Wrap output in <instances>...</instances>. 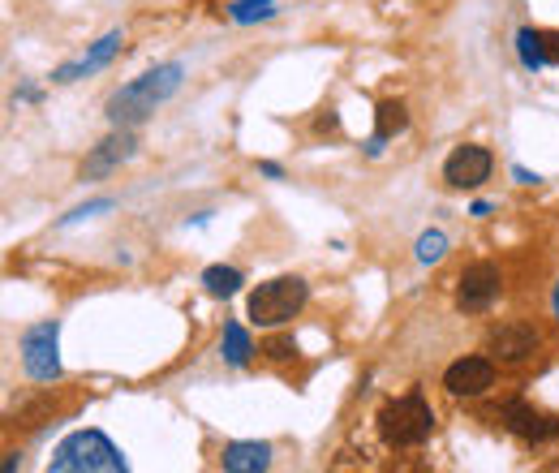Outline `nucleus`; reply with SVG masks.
Segmentation results:
<instances>
[{"instance_id":"f257e3e1","label":"nucleus","mask_w":559,"mask_h":473,"mask_svg":"<svg viewBox=\"0 0 559 473\" xmlns=\"http://www.w3.org/2000/svg\"><path fill=\"white\" fill-rule=\"evenodd\" d=\"M181 78H185V69L177 61H168V65L147 69V74L134 78V82H125L121 91L108 99V108H104L112 129H134V125H142L155 108L168 104V99L181 91Z\"/></svg>"},{"instance_id":"f03ea898","label":"nucleus","mask_w":559,"mask_h":473,"mask_svg":"<svg viewBox=\"0 0 559 473\" xmlns=\"http://www.w3.org/2000/svg\"><path fill=\"white\" fill-rule=\"evenodd\" d=\"M129 461L104 430H74L69 439L56 443L48 473H125Z\"/></svg>"},{"instance_id":"7ed1b4c3","label":"nucleus","mask_w":559,"mask_h":473,"mask_svg":"<svg viewBox=\"0 0 559 473\" xmlns=\"http://www.w3.org/2000/svg\"><path fill=\"white\" fill-rule=\"evenodd\" d=\"M375 422H379V439L387 448H422V443L435 435V409L426 405L422 392L387 400Z\"/></svg>"},{"instance_id":"20e7f679","label":"nucleus","mask_w":559,"mask_h":473,"mask_svg":"<svg viewBox=\"0 0 559 473\" xmlns=\"http://www.w3.org/2000/svg\"><path fill=\"white\" fill-rule=\"evenodd\" d=\"M310 301V284L301 276H276L267 284H258V289L250 293L246 301V314L254 327H284L293 323L301 310H306Z\"/></svg>"},{"instance_id":"39448f33","label":"nucleus","mask_w":559,"mask_h":473,"mask_svg":"<svg viewBox=\"0 0 559 473\" xmlns=\"http://www.w3.org/2000/svg\"><path fill=\"white\" fill-rule=\"evenodd\" d=\"M22 370L39 383H56L65 375V366H61V323L56 319H43V323L22 332Z\"/></svg>"},{"instance_id":"423d86ee","label":"nucleus","mask_w":559,"mask_h":473,"mask_svg":"<svg viewBox=\"0 0 559 473\" xmlns=\"http://www.w3.org/2000/svg\"><path fill=\"white\" fill-rule=\"evenodd\" d=\"M504 293V276L495 263H469L456 280V310L461 314H486Z\"/></svg>"},{"instance_id":"0eeeda50","label":"nucleus","mask_w":559,"mask_h":473,"mask_svg":"<svg viewBox=\"0 0 559 473\" xmlns=\"http://www.w3.org/2000/svg\"><path fill=\"white\" fill-rule=\"evenodd\" d=\"M538 349V327L525 323V319H508V323H495L486 332V353L504 366H516V362H529Z\"/></svg>"},{"instance_id":"6e6552de","label":"nucleus","mask_w":559,"mask_h":473,"mask_svg":"<svg viewBox=\"0 0 559 473\" xmlns=\"http://www.w3.org/2000/svg\"><path fill=\"white\" fill-rule=\"evenodd\" d=\"M495 168V155L478 147V142H461L448 160H443V181L452 185V190H478V185L491 177Z\"/></svg>"},{"instance_id":"1a4fd4ad","label":"nucleus","mask_w":559,"mask_h":473,"mask_svg":"<svg viewBox=\"0 0 559 473\" xmlns=\"http://www.w3.org/2000/svg\"><path fill=\"white\" fill-rule=\"evenodd\" d=\"M443 387L456 400H473L486 396L495 387V357H456V362L443 370Z\"/></svg>"},{"instance_id":"9d476101","label":"nucleus","mask_w":559,"mask_h":473,"mask_svg":"<svg viewBox=\"0 0 559 473\" xmlns=\"http://www.w3.org/2000/svg\"><path fill=\"white\" fill-rule=\"evenodd\" d=\"M499 422H504L521 443H551V439H559V418H551V413H542L534 405H525V400H508V405L499 409Z\"/></svg>"},{"instance_id":"9b49d317","label":"nucleus","mask_w":559,"mask_h":473,"mask_svg":"<svg viewBox=\"0 0 559 473\" xmlns=\"http://www.w3.org/2000/svg\"><path fill=\"white\" fill-rule=\"evenodd\" d=\"M138 155V134L134 129H112V134L99 142V147L86 155L82 164V181H95V177H108V172H117L121 164H129Z\"/></svg>"},{"instance_id":"f8f14e48","label":"nucleus","mask_w":559,"mask_h":473,"mask_svg":"<svg viewBox=\"0 0 559 473\" xmlns=\"http://www.w3.org/2000/svg\"><path fill=\"white\" fill-rule=\"evenodd\" d=\"M121 48H125V35L121 31H108L99 43H91V52H86L82 61H69V65L56 69L52 82L56 86H69V82H78V78H91V74H99V69H108L112 61H117Z\"/></svg>"},{"instance_id":"ddd939ff","label":"nucleus","mask_w":559,"mask_h":473,"mask_svg":"<svg viewBox=\"0 0 559 473\" xmlns=\"http://www.w3.org/2000/svg\"><path fill=\"white\" fill-rule=\"evenodd\" d=\"M220 465L228 473H258V469L271 465V448H267V443H228L224 456H220Z\"/></svg>"},{"instance_id":"4468645a","label":"nucleus","mask_w":559,"mask_h":473,"mask_svg":"<svg viewBox=\"0 0 559 473\" xmlns=\"http://www.w3.org/2000/svg\"><path fill=\"white\" fill-rule=\"evenodd\" d=\"M516 56H521V65H525V69H542V65H551L547 35L534 31V26H521V31H516Z\"/></svg>"},{"instance_id":"2eb2a0df","label":"nucleus","mask_w":559,"mask_h":473,"mask_svg":"<svg viewBox=\"0 0 559 473\" xmlns=\"http://www.w3.org/2000/svg\"><path fill=\"white\" fill-rule=\"evenodd\" d=\"M220 353L228 366H250L254 357V344H250V332L241 323H224V340H220Z\"/></svg>"},{"instance_id":"dca6fc26","label":"nucleus","mask_w":559,"mask_h":473,"mask_svg":"<svg viewBox=\"0 0 559 473\" xmlns=\"http://www.w3.org/2000/svg\"><path fill=\"white\" fill-rule=\"evenodd\" d=\"M241 284H246V276H241L237 267H224V263H215L203 271V289L211 297H237L241 293Z\"/></svg>"},{"instance_id":"f3484780","label":"nucleus","mask_w":559,"mask_h":473,"mask_svg":"<svg viewBox=\"0 0 559 473\" xmlns=\"http://www.w3.org/2000/svg\"><path fill=\"white\" fill-rule=\"evenodd\" d=\"M405 129H409V112H405V104H400V99H383L379 112H375V134L396 138V134H405Z\"/></svg>"},{"instance_id":"a211bd4d","label":"nucleus","mask_w":559,"mask_h":473,"mask_svg":"<svg viewBox=\"0 0 559 473\" xmlns=\"http://www.w3.org/2000/svg\"><path fill=\"white\" fill-rule=\"evenodd\" d=\"M276 13V0H233L228 5V18L241 22V26H250V22H263Z\"/></svg>"},{"instance_id":"6ab92c4d","label":"nucleus","mask_w":559,"mask_h":473,"mask_svg":"<svg viewBox=\"0 0 559 473\" xmlns=\"http://www.w3.org/2000/svg\"><path fill=\"white\" fill-rule=\"evenodd\" d=\"M413 250H418V263H426V267H430V263H439V258L448 254V233H439V228H426Z\"/></svg>"},{"instance_id":"aec40b11","label":"nucleus","mask_w":559,"mask_h":473,"mask_svg":"<svg viewBox=\"0 0 559 473\" xmlns=\"http://www.w3.org/2000/svg\"><path fill=\"white\" fill-rule=\"evenodd\" d=\"M258 353H263L267 362H293V357H297V344H293V336L276 332V336H267L263 344H258Z\"/></svg>"},{"instance_id":"412c9836","label":"nucleus","mask_w":559,"mask_h":473,"mask_svg":"<svg viewBox=\"0 0 559 473\" xmlns=\"http://www.w3.org/2000/svg\"><path fill=\"white\" fill-rule=\"evenodd\" d=\"M99 211H112V198H95V203H86V207H78V211H69L61 224H78V220H86V215H99Z\"/></svg>"},{"instance_id":"4be33fe9","label":"nucleus","mask_w":559,"mask_h":473,"mask_svg":"<svg viewBox=\"0 0 559 473\" xmlns=\"http://www.w3.org/2000/svg\"><path fill=\"white\" fill-rule=\"evenodd\" d=\"M258 172H263V177H271V181H284V168L276 160H263V164H258Z\"/></svg>"},{"instance_id":"5701e85b","label":"nucleus","mask_w":559,"mask_h":473,"mask_svg":"<svg viewBox=\"0 0 559 473\" xmlns=\"http://www.w3.org/2000/svg\"><path fill=\"white\" fill-rule=\"evenodd\" d=\"M512 177H516V181H521V185H538V181H542V177H538V172H529V168H521V164H516V168H512Z\"/></svg>"},{"instance_id":"b1692460","label":"nucleus","mask_w":559,"mask_h":473,"mask_svg":"<svg viewBox=\"0 0 559 473\" xmlns=\"http://www.w3.org/2000/svg\"><path fill=\"white\" fill-rule=\"evenodd\" d=\"M383 142H387V138H383V134H375V138L366 142V155H383Z\"/></svg>"},{"instance_id":"393cba45","label":"nucleus","mask_w":559,"mask_h":473,"mask_svg":"<svg viewBox=\"0 0 559 473\" xmlns=\"http://www.w3.org/2000/svg\"><path fill=\"white\" fill-rule=\"evenodd\" d=\"M547 52H551V61H559V31L547 35Z\"/></svg>"},{"instance_id":"a878e982","label":"nucleus","mask_w":559,"mask_h":473,"mask_svg":"<svg viewBox=\"0 0 559 473\" xmlns=\"http://www.w3.org/2000/svg\"><path fill=\"white\" fill-rule=\"evenodd\" d=\"M551 310H555V319H559V284H555V297H551Z\"/></svg>"}]
</instances>
